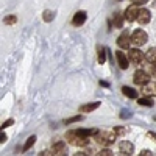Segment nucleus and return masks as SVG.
<instances>
[{
    "label": "nucleus",
    "mask_w": 156,
    "mask_h": 156,
    "mask_svg": "<svg viewBox=\"0 0 156 156\" xmlns=\"http://www.w3.org/2000/svg\"><path fill=\"white\" fill-rule=\"evenodd\" d=\"M115 133L112 131V133H108V131H98L97 134H95V142L97 144H100V145H103V147H108V145H111V144H114L115 142Z\"/></svg>",
    "instance_id": "nucleus-1"
},
{
    "label": "nucleus",
    "mask_w": 156,
    "mask_h": 156,
    "mask_svg": "<svg viewBox=\"0 0 156 156\" xmlns=\"http://www.w3.org/2000/svg\"><path fill=\"white\" fill-rule=\"evenodd\" d=\"M128 59L133 64H136V66H139V64H142V61L145 59V55L137 48H131V50H128Z\"/></svg>",
    "instance_id": "nucleus-2"
},
{
    "label": "nucleus",
    "mask_w": 156,
    "mask_h": 156,
    "mask_svg": "<svg viewBox=\"0 0 156 156\" xmlns=\"http://www.w3.org/2000/svg\"><path fill=\"white\" fill-rule=\"evenodd\" d=\"M147 41H148V36L144 30H136L131 36V42L136 44V45H144Z\"/></svg>",
    "instance_id": "nucleus-3"
},
{
    "label": "nucleus",
    "mask_w": 156,
    "mask_h": 156,
    "mask_svg": "<svg viewBox=\"0 0 156 156\" xmlns=\"http://www.w3.org/2000/svg\"><path fill=\"white\" fill-rule=\"evenodd\" d=\"M133 81H134L137 86H145V84H148V81H150V75H148L145 70H137V72L134 73Z\"/></svg>",
    "instance_id": "nucleus-4"
},
{
    "label": "nucleus",
    "mask_w": 156,
    "mask_h": 156,
    "mask_svg": "<svg viewBox=\"0 0 156 156\" xmlns=\"http://www.w3.org/2000/svg\"><path fill=\"white\" fill-rule=\"evenodd\" d=\"M137 16H139V5H131L125 9V20L128 22H134L137 20Z\"/></svg>",
    "instance_id": "nucleus-5"
},
{
    "label": "nucleus",
    "mask_w": 156,
    "mask_h": 156,
    "mask_svg": "<svg viewBox=\"0 0 156 156\" xmlns=\"http://www.w3.org/2000/svg\"><path fill=\"white\" fill-rule=\"evenodd\" d=\"M117 44H119L120 48H125V50H129V44H131V37H129V34L126 31H123L119 39H117Z\"/></svg>",
    "instance_id": "nucleus-6"
},
{
    "label": "nucleus",
    "mask_w": 156,
    "mask_h": 156,
    "mask_svg": "<svg viewBox=\"0 0 156 156\" xmlns=\"http://www.w3.org/2000/svg\"><path fill=\"white\" fill-rule=\"evenodd\" d=\"M119 151L122 154H131L134 151V145L131 144V142H128V140H122L119 144Z\"/></svg>",
    "instance_id": "nucleus-7"
},
{
    "label": "nucleus",
    "mask_w": 156,
    "mask_h": 156,
    "mask_svg": "<svg viewBox=\"0 0 156 156\" xmlns=\"http://www.w3.org/2000/svg\"><path fill=\"white\" fill-rule=\"evenodd\" d=\"M151 19V14H150V11L148 9H139V16H137V22L140 25H145L148 23Z\"/></svg>",
    "instance_id": "nucleus-8"
},
{
    "label": "nucleus",
    "mask_w": 156,
    "mask_h": 156,
    "mask_svg": "<svg viewBox=\"0 0 156 156\" xmlns=\"http://www.w3.org/2000/svg\"><path fill=\"white\" fill-rule=\"evenodd\" d=\"M86 22V12L84 11H78L75 12V16L72 19V23L75 25V27H80V25H83Z\"/></svg>",
    "instance_id": "nucleus-9"
},
{
    "label": "nucleus",
    "mask_w": 156,
    "mask_h": 156,
    "mask_svg": "<svg viewBox=\"0 0 156 156\" xmlns=\"http://www.w3.org/2000/svg\"><path fill=\"white\" fill-rule=\"evenodd\" d=\"M53 153L55 154H66L67 153V147H66V144L64 142H61V140H56L55 144H53Z\"/></svg>",
    "instance_id": "nucleus-10"
},
{
    "label": "nucleus",
    "mask_w": 156,
    "mask_h": 156,
    "mask_svg": "<svg viewBox=\"0 0 156 156\" xmlns=\"http://www.w3.org/2000/svg\"><path fill=\"white\" fill-rule=\"evenodd\" d=\"M115 58L119 61L120 69H128V55L122 53V51H115Z\"/></svg>",
    "instance_id": "nucleus-11"
},
{
    "label": "nucleus",
    "mask_w": 156,
    "mask_h": 156,
    "mask_svg": "<svg viewBox=\"0 0 156 156\" xmlns=\"http://www.w3.org/2000/svg\"><path fill=\"white\" fill-rule=\"evenodd\" d=\"M98 106H100V101H92V103H87V105H83V106L80 108V111H81V112H92V111H95Z\"/></svg>",
    "instance_id": "nucleus-12"
},
{
    "label": "nucleus",
    "mask_w": 156,
    "mask_h": 156,
    "mask_svg": "<svg viewBox=\"0 0 156 156\" xmlns=\"http://www.w3.org/2000/svg\"><path fill=\"white\" fill-rule=\"evenodd\" d=\"M76 133L83 136V137H89V136H95L98 133L97 128H87V129H76Z\"/></svg>",
    "instance_id": "nucleus-13"
},
{
    "label": "nucleus",
    "mask_w": 156,
    "mask_h": 156,
    "mask_svg": "<svg viewBox=\"0 0 156 156\" xmlns=\"http://www.w3.org/2000/svg\"><path fill=\"white\" fill-rule=\"evenodd\" d=\"M145 61L150 62V64H154L156 62V47L148 48V51L145 53Z\"/></svg>",
    "instance_id": "nucleus-14"
},
{
    "label": "nucleus",
    "mask_w": 156,
    "mask_h": 156,
    "mask_svg": "<svg viewBox=\"0 0 156 156\" xmlns=\"http://www.w3.org/2000/svg\"><path fill=\"white\" fill-rule=\"evenodd\" d=\"M142 94L144 95H147V97H154L156 95V86L153 84V86H144V89H142Z\"/></svg>",
    "instance_id": "nucleus-15"
},
{
    "label": "nucleus",
    "mask_w": 156,
    "mask_h": 156,
    "mask_svg": "<svg viewBox=\"0 0 156 156\" xmlns=\"http://www.w3.org/2000/svg\"><path fill=\"white\" fill-rule=\"evenodd\" d=\"M122 92H123V95L128 97V98H136V97H137L136 90L131 89V87H128V86H123V87H122Z\"/></svg>",
    "instance_id": "nucleus-16"
},
{
    "label": "nucleus",
    "mask_w": 156,
    "mask_h": 156,
    "mask_svg": "<svg viewBox=\"0 0 156 156\" xmlns=\"http://www.w3.org/2000/svg\"><path fill=\"white\" fill-rule=\"evenodd\" d=\"M123 19H125V16H122L120 12H115L114 14V27L122 28L123 27Z\"/></svg>",
    "instance_id": "nucleus-17"
},
{
    "label": "nucleus",
    "mask_w": 156,
    "mask_h": 156,
    "mask_svg": "<svg viewBox=\"0 0 156 156\" xmlns=\"http://www.w3.org/2000/svg\"><path fill=\"white\" fill-rule=\"evenodd\" d=\"M17 22V16L16 14H8L5 19H3V23L5 25H14Z\"/></svg>",
    "instance_id": "nucleus-18"
},
{
    "label": "nucleus",
    "mask_w": 156,
    "mask_h": 156,
    "mask_svg": "<svg viewBox=\"0 0 156 156\" xmlns=\"http://www.w3.org/2000/svg\"><path fill=\"white\" fill-rule=\"evenodd\" d=\"M42 19L44 22H51L55 19V14H53V11H50V9H45L44 11V14H42Z\"/></svg>",
    "instance_id": "nucleus-19"
},
{
    "label": "nucleus",
    "mask_w": 156,
    "mask_h": 156,
    "mask_svg": "<svg viewBox=\"0 0 156 156\" xmlns=\"http://www.w3.org/2000/svg\"><path fill=\"white\" fill-rule=\"evenodd\" d=\"M34 142H36V136H30L28 139H27V142H25V145H23V151H27L28 148H31L33 145H34Z\"/></svg>",
    "instance_id": "nucleus-20"
},
{
    "label": "nucleus",
    "mask_w": 156,
    "mask_h": 156,
    "mask_svg": "<svg viewBox=\"0 0 156 156\" xmlns=\"http://www.w3.org/2000/svg\"><path fill=\"white\" fill-rule=\"evenodd\" d=\"M106 61V48H100L98 50V62L103 64Z\"/></svg>",
    "instance_id": "nucleus-21"
},
{
    "label": "nucleus",
    "mask_w": 156,
    "mask_h": 156,
    "mask_svg": "<svg viewBox=\"0 0 156 156\" xmlns=\"http://www.w3.org/2000/svg\"><path fill=\"white\" fill-rule=\"evenodd\" d=\"M139 105H142V106H151L153 105V101L150 100V97H147V98H139Z\"/></svg>",
    "instance_id": "nucleus-22"
},
{
    "label": "nucleus",
    "mask_w": 156,
    "mask_h": 156,
    "mask_svg": "<svg viewBox=\"0 0 156 156\" xmlns=\"http://www.w3.org/2000/svg\"><path fill=\"white\" fill-rule=\"evenodd\" d=\"M78 120H83V115H75V117H70V119H66V120H64V123H66V125H70V123L78 122Z\"/></svg>",
    "instance_id": "nucleus-23"
},
{
    "label": "nucleus",
    "mask_w": 156,
    "mask_h": 156,
    "mask_svg": "<svg viewBox=\"0 0 156 156\" xmlns=\"http://www.w3.org/2000/svg\"><path fill=\"white\" fill-rule=\"evenodd\" d=\"M97 154H100V156H111V154H112V151H111V150H108V148H101Z\"/></svg>",
    "instance_id": "nucleus-24"
},
{
    "label": "nucleus",
    "mask_w": 156,
    "mask_h": 156,
    "mask_svg": "<svg viewBox=\"0 0 156 156\" xmlns=\"http://www.w3.org/2000/svg\"><path fill=\"white\" fill-rule=\"evenodd\" d=\"M114 133H115V134H125L126 129H125L123 126H115V128H114Z\"/></svg>",
    "instance_id": "nucleus-25"
},
{
    "label": "nucleus",
    "mask_w": 156,
    "mask_h": 156,
    "mask_svg": "<svg viewBox=\"0 0 156 156\" xmlns=\"http://www.w3.org/2000/svg\"><path fill=\"white\" fill-rule=\"evenodd\" d=\"M150 75L156 78V62H154V64H151V66H150Z\"/></svg>",
    "instance_id": "nucleus-26"
},
{
    "label": "nucleus",
    "mask_w": 156,
    "mask_h": 156,
    "mask_svg": "<svg viewBox=\"0 0 156 156\" xmlns=\"http://www.w3.org/2000/svg\"><path fill=\"white\" fill-rule=\"evenodd\" d=\"M129 115H131V112H129V111H125V109H123V111L120 112V117H122V119H126V117H129Z\"/></svg>",
    "instance_id": "nucleus-27"
},
{
    "label": "nucleus",
    "mask_w": 156,
    "mask_h": 156,
    "mask_svg": "<svg viewBox=\"0 0 156 156\" xmlns=\"http://www.w3.org/2000/svg\"><path fill=\"white\" fill-rule=\"evenodd\" d=\"M131 2H133L134 5H139V6H140V5H144V3H147L148 0H131Z\"/></svg>",
    "instance_id": "nucleus-28"
},
{
    "label": "nucleus",
    "mask_w": 156,
    "mask_h": 156,
    "mask_svg": "<svg viewBox=\"0 0 156 156\" xmlns=\"http://www.w3.org/2000/svg\"><path fill=\"white\" fill-rule=\"evenodd\" d=\"M12 122H14V120H12V119H9V120H6L5 123H2V128H6V126H9V125H12Z\"/></svg>",
    "instance_id": "nucleus-29"
},
{
    "label": "nucleus",
    "mask_w": 156,
    "mask_h": 156,
    "mask_svg": "<svg viewBox=\"0 0 156 156\" xmlns=\"http://www.w3.org/2000/svg\"><path fill=\"white\" fill-rule=\"evenodd\" d=\"M150 154H151L150 150H142V151H140V156H150Z\"/></svg>",
    "instance_id": "nucleus-30"
},
{
    "label": "nucleus",
    "mask_w": 156,
    "mask_h": 156,
    "mask_svg": "<svg viewBox=\"0 0 156 156\" xmlns=\"http://www.w3.org/2000/svg\"><path fill=\"white\" fill-rule=\"evenodd\" d=\"M6 139H8V137H6V134H3V133H2V136H0V142L3 144V142H6Z\"/></svg>",
    "instance_id": "nucleus-31"
},
{
    "label": "nucleus",
    "mask_w": 156,
    "mask_h": 156,
    "mask_svg": "<svg viewBox=\"0 0 156 156\" xmlns=\"http://www.w3.org/2000/svg\"><path fill=\"white\" fill-rule=\"evenodd\" d=\"M148 136H150L151 139H154V140H156V133H148Z\"/></svg>",
    "instance_id": "nucleus-32"
},
{
    "label": "nucleus",
    "mask_w": 156,
    "mask_h": 156,
    "mask_svg": "<svg viewBox=\"0 0 156 156\" xmlns=\"http://www.w3.org/2000/svg\"><path fill=\"white\" fill-rule=\"evenodd\" d=\"M100 84H101V86H105V87H108V86H109L106 81H100Z\"/></svg>",
    "instance_id": "nucleus-33"
},
{
    "label": "nucleus",
    "mask_w": 156,
    "mask_h": 156,
    "mask_svg": "<svg viewBox=\"0 0 156 156\" xmlns=\"http://www.w3.org/2000/svg\"><path fill=\"white\" fill-rule=\"evenodd\" d=\"M154 120H156V117H154Z\"/></svg>",
    "instance_id": "nucleus-34"
}]
</instances>
